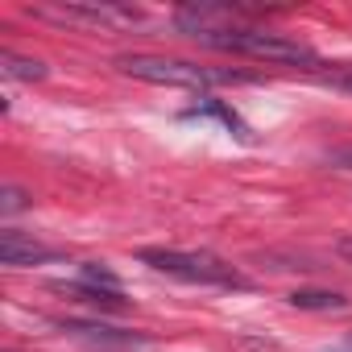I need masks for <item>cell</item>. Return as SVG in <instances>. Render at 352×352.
<instances>
[{
    "mask_svg": "<svg viewBox=\"0 0 352 352\" xmlns=\"http://www.w3.org/2000/svg\"><path fill=\"white\" fill-rule=\"evenodd\" d=\"M63 331H67V336H75V340H87V344H141V336L120 331V327H108V323H79V319H63Z\"/></svg>",
    "mask_w": 352,
    "mask_h": 352,
    "instance_id": "obj_6",
    "label": "cell"
},
{
    "mask_svg": "<svg viewBox=\"0 0 352 352\" xmlns=\"http://www.w3.org/2000/svg\"><path fill=\"white\" fill-rule=\"evenodd\" d=\"M336 249H340V253H344V257H348V261H352V236H344V241H340V245H336Z\"/></svg>",
    "mask_w": 352,
    "mask_h": 352,
    "instance_id": "obj_14",
    "label": "cell"
},
{
    "mask_svg": "<svg viewBox=\"0 0 352 352\" xmlns=\"http://www.w3.org/2000/svg\"><path fill=\"white\" fill-rule=\"evenodd\" d=\"M0 71H5L9 79H25V83H34V79H46V67H42L38 58H21V54H13V50H5V54H0Z\"/></svg>",
    "mask_w": 352,
    "mask_h": 352,
    "instance_id": "obj_8",
    "label": "cell"
},
{
    "mask_svg": "<svg viewBox=\"0 0 352 352\" xmlns=\"http://www.w3.org/2000/svg\"><path fill=\"white\" fill-rule=\"evenodd\" d=\"M331 166H340V170H352V145H344V149H331Z\"/></svg>",
    "mask_w": 352,
    "mask_h": 352,
    "instance_id": "obj_13",
    "label": "cell"
},
{
    "mask_svg": "<svg viewBox=\"0 0 352 352\" xmlns=\"http://www.w3.org/2000/svg\"><path fill=\"white\" fill-rule=\"evenodd\" d=\"M30 13L50 17V21H87V25H120V21L137 17V13L116 9V5H42V9H30Z\"/></svg>",
    "mask_w": 352,
    "mask_h": 352,
    "instance_id": "obj_4",
    "label": "cell"
},
{
    "mask_svg": "<svg viewBox=\"0 0 352 352\" xmlns=\"http://www.w3.org/2000/svg\"><path fill=\"white\" fill-rule=\"evenodd\" d=\"M141 261L166 278L179 282H199V286H249L228 261L212 253H187V249H141Z\"/></svg>",
    "mask_w": 352,
    "mask_h": 352,
    "instance_id": "obj_3",
    "label": "cell"
},
{
    "mask_svg": "<svg viewBox=\"0 0 352 352\" xmlns=\"http://www.w3.org/2000/svg\"><path fill=\"white\" fill-rule=\"evenodd\" d=\"M195 42L212 46V50H228V54H249L261 63H286V67H319V54L286 34H270V30H212L199 34Z\"/></svg>",
    "mask_w": 352,
    "mask_h": 352,
    "instance_id": "obj_2",
    "label": "cell"
},
{
    "mask_svg": "<svg viewBox=\"0 0 352 352\" xmlns=\"http://www.w3.org/2000/svg\"><path fill=\"white\" fill-rule=\"evenodd\" d=\"M323 79H327L331 87H340V91H348V96H352V67H336V71H327Z\"/></svg>",
    "mask_w": 352,
    "mask_h": 352,
    "instance_id": "obj_12",
    "label": "cell"
},
{
    "mask_svg": "<svg viewBox=\"0 0 352 352\" xmlns=\"http://www.w3.org/2000/svg\"><path fill=\"white\" fill-rule=\"evenodd\" d=\"M25 204H30V195H25V191H17V187H5V195H0V212H5V216L21 212Z\"/></svg>",
    "mask_w": 352,
    "mask_h": 352,
    "instance_id": "obj_11",
    "label": "cell"
},
{
    "mask_svg": "<svg viewBox=\"0 0 352 352\" xmlns=\"http://www.w3.org/2000/svg\"><path fill=\"white\" fill-rule=\"evenodd\" d=\"M116 67L141 83L157 87H224V83H253L257 75L236 67H199L187 58H162V54H120Z\"/></svg>",
    "mask_w": 352,
    "mask_h": 352,
    "instance_id": "obj_1",
    "label": "cell"
},
{
    "mask_svg": "<svg viewBox=\"0 0 352 352\" xmlns=\"http://www.w3.org/2000/svg\"><path fill=\"white\" fill-rule=\"evenodd\" d=\"M58 253L50 245H38L34 236L17 232V228H5L0 232V261L13 265V270H25V265H42V261H54Z\"/></svg>",
    "mask_w": 352,
    "mask_h": 352,
    "instance_id": "obj_5",
    "label": "cell"
},
{
    "mask_svg": "<svg viewBox=\"0 0 352 352\" xmlns=\"http://www.w3.org/2000/svg\"><path fill=\"white\" fill-rule=\"evenodd\" d=\"M187 116H216V120H224V124H228V129H232L236 137H249V129L241 124V116H236L232 108H224L220 100H204V104H195V108H191Z\"/></svg>",
    "mask_w": 352,
    "mask_h": 352,
    "instance_id": "obj_10",
    "label": "cell"
},
{
    "mask_svg": "<svg viewBox=\"0 0 352 352\" xmlns=\"http://www.w3.org/2000/svg\"><path fill=\"white\" fill-rule=\"evenodd\" d=\"M290 307H298V311H344L348 298L336 294V290H294Z\"/></svg>",
    "mask_w": 352,
    "mask_h": 352,
    "instance_id": "obj_7",
    "label": "cell"
},
{
    "mask_svg": "<svg viewBox=\"0 0 352 352\" xmlns=\"http://www.w3.org/2000/svg\"><path fill=\"white\" fill-rule=\"evenodd\" d=\"M75 282H83V286H91V290H100V294H120V278H116L108 265H100V261H87Z\"/></svg>",
    "mask_w": 352,
    "mask_h": 352,
    "instance_id": "obj_9",
    "label": "cell"
}]
</instances>
